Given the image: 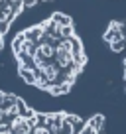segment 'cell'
Wrapping results in <instances>:
<instances>
[{
  "instance_id": "cell-1",
  "label": "cell",
  "mask_w": 126,
  "mask_h": 134,
  "mask_svg": "<svg viewBox=\"0 0 126 134\" xmlns=\"http://www.w3.org/2000/svg\"><path fill=\"white\" fill-rule=\"evenodd\" d=\"M12 51L22 79L49 95L67 93L87 63L81 38L65 14H51L22 30Z\"/></svg>"
},
{
  "instance_id": "cell-2",
  "label": "cell",
  "mask_w": 126,
  "mask_h": 134,
  "mask_svg": "<svg viewBox=\"0 0 126 134\" xmlns=\"http://www.w3.org/2000/svg\"><path fill=\"white\" fill-rule=\"evenodd\" d=\"M0 134H105L101 116L39 113L18 97L0 93Z\"/></svg>"
},
{
  "instance_id": "cell-3",
  "label": "cell",
  "mask_w": 126,
  "mask_h": 134,
  "mask_svg": "<svg viewBox=\"0 0 126 134\" xmlns=\"http://www.w3.org/2000/svg\"><path fill=\"white\" fill-rule=\"evenodd\" d=\"M42 2H47V0H0V49L4 46L6 34L16 22V18L28 8H34Z\"/></svg>"
},
{
  "instance_id": "cell-4",
  "label": "cell",
  "mask_w": 126,
  "mask_h": 134,
  "mask_svg": "<svg viewBox=\"0 0 126 134\" xmlns=\"http://www.w3.org/2000/svg\"><path fill=\"white\" fill-rule=\"evenodd\" d=\"M105 42L110 46L114 53L120 55L122 67H124V81H126V20L112 22L105 32Z\"/></svg>"
}]
</instances>
